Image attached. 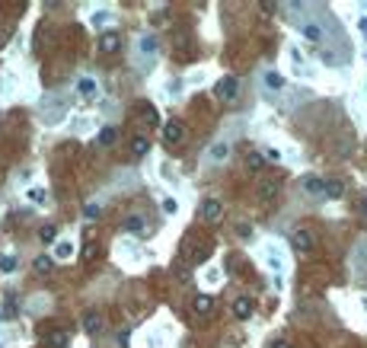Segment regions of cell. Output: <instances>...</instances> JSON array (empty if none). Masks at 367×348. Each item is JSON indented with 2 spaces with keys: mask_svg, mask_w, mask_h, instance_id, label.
Here are the masks:
<instances>
[{
  "mask_svg": "<svg viewBox=\"0 0 367 348\" xmlns=\"http://www.w3.org/2000/svg\"><path fill=\"white\" fill-rule=\"evenodd\" d=\"M300 36H303V39H310V42H319V39H322V29H319V23H313V20H303V23H300Z\"/></svg>",
  "mask_w": 367,
  "mask_h": 348,
  "instance_id": "8fae6325",
  "label": "cell"
},
{
  "mask_svg": "<svg viewBox=\"0 0 367 348\" xmlns=\"http://www.w3.org/2000/svg\"><path fill=\"white\" fill-rule=\"evenodd\" d=\"M291 243H294V249H297V252H310V249H313V237H310V230H294V233H291Z\"/></svg>",
  "mask_w": 367,
  "mask_h": 348,
  "instance_id": "ba28073f",
  "label": "cell"
},
{
  "mask_svg": "<svg viewBox=\"0 0 367 348\" xmlns=\"http://www.w3.org/2000/svg\"><path fill=\"white\" fill-rule=\"evenodd\" d=\"M272 348H291V345H287L284 338H278V342H272Z\"/></svg>",
  "mask_w": 367,
  "mask_h": 348,
  "instance_id": "1f68e13d",
  "label": "cell"
},
{
  "mask_svg": "<svg viewBox=\"0 0 367 348\" xmlns=\"http://www.w3.org/2000/svg\"><path fill=\"white\" fill-rule=\"evenodd\" d=\"M39 240L42 243H55L58 240V227H55V224H45V227L39 230Z\"/></svg>",
  "mask_w": 367,
  "mask_h": 348,
  "instance_id": "603a6c76",
  "label": "cell"
},
{
  "mask_svg": "<svg viewBox=\"0 0 367 348\" xmlns=\"http://www.w3.org/2000/svg\"><path fill=\"white\" fill-rule=\"evenodd\" d=\"M0 272H16V256H0Z\"/></svg>",
  "mask_w": 367,
  "mask_h": 348,
  "instance_id": "4316f807",
  "label": "cell"
},
{
  "mask_svg": "<svg viewBox=\"0 0 367 348\" xmlns=\"http://www.w3.org/2000/svg\"><path fill=\"white\" fill-rule=\"evenodd\" d=\"M182 137H186V125H182V121L172 118V121H166V125H163V141L166 144H179Z\"/></svg>",
  "mask_w": 367,
  "mask_h": 348,
  "instance_id": "7a4b0ae2",
  "label": "cell"
},
{
  "mask_svg": "<svg viewBox=\"0 0 367 348\" xmlns=\"http://www.w3.org/2000/svg\"><path fill=\"white\" fill-rule=\"evenodd\" d=\"M74 252H77V246L71 240H61L55 246V262H67V259H74Z\"/></svg>",
  "mask_w": 367,
  "mask_h": 348,
  "instance_id": "30bf717a",
  "label": "cell"
},
{
  "mask_svg": "<svg viewBox=\"0 0 367 348\" xmlns=\"http://www.w3.org/2000/svg\"><path fill=\"white\" fill-rule=\"evenodd\" d=\"M32 268H36L39 275H48L51 268H55V256H39L36 262H32Z\"/></svg>",
  "mask_w": 367,
  "mask_h": 348,
  "instance_id": "ac0fdd59",
  "label": "cell"
},
{
  "mask_svg": "<svg viewBox=\"0 0 367 348\" xmlns=\"http://www.w3.org/2000/svg\"><path fill=\"white\" fill-rule=\"evenodd\" d=\"M115 137H118V128L106 125V128L99 131V147H112V144H115Z\"/></svg>",
  "mask_w": 367,
  "mask_h": 348,
  "instance_id": "d6986e66",
  "label": "cell"
},
{
  "mask_svg": "<svg viewBox=\"0 0 367 348\" xmlns=\"http://www.w3.org/2000/svg\"><path fill=\"white\" fill-rule=\"evenodd\" d=\"M118 48H121V32L109 29V32H102V36H99V51H102V55H112V51H118Z\"/></svg>",
  "mask_w": 367,
  "mask_h": 348,
  "instance_id": "3957f363",
  "label": "cell"
},
{
  "mask_svg": "<svg viewBox=\"0 0 367 348\" xmlns=\"http://www.w3.org/2000/svg\"><path fill=\"white\" fill-rule=\"evenodd\" d=\"M163 211L166 214H176L179 211V202H176V198H163Z\"/></svg>",
  "mask_w": 367,
  "mask_h": 348,
  "instance_id": "f546056e",
  "label": "cell"
},
{
  "mask_svg": "<svg viewBox=\"0 0 367 348\" xmlns=\"http://www.w3.org/2000/svg\"><path fill=\"white\" fill-rule=\"evenodd\" d=\"M361 214L367 217V198H364V202H361Z\"/></svg>",
  "mask_w": 367,
  "mask_h": 348,
  "instance_id": "836d02e7",
  "label": "cell"
},
{
  "mask_svg": "<svg viewBox=\"0 0 367 348\" xmlns=\"http://www.w3.org/2000/svg\"><path fill=\"white\" fill-rule=\"evenodd\" d=\"M221 214H224V205L217 202V198H205L202 202V217L205 221H217Z\"/></svg>",
  "mask_w": 367,
  "mask_h": 348,
  "instance_id": "52a82bcc",
  "label": "cell"
},
{
  "mask_svg": "<svg viewBox=\"0 0 367 348\" xmlns=\"http://www.w3.org/2000/svg\"><path fill=\"white\" fill-rule=\"evenodd\" d=\"M192 307H195V313H198V316H211V307H214V300L208 297V294H198Z\"/></svg>",
  "mask_w": 367,
  "mask_h": 348,
  "instance_id": "5bb4252c",
  "label": "cell"
},
{
  "mask_svg": "<svg viewBox=\"0 0 367 348\" xmlns=\"http://www.w3.org/2000/svg\"><path fill=\"white\" fill-rule=\"evenodd\" d=\"M227 153H230V144H227V141H217V144H211V150H208L211 160H224Z\"/></svg>",
  "mask_w": 367,
  "mask_h": 348,
  "instance_id": "ffe728a7",
  "label": "cell"
},
{
  "mask_svg": "<svg viewBox=\"0 0 367 348\" xmlns=\"http://www.w3.org/2000/svg\"><path fill=\"white\" fill-rule=\"evenodd\" d=\"M265 160H272V163H278V160H281V153H278V150H275V147H272V150H265Z\"/></svg>",
  "mask_w": 367,
  "mask_h": 348,
  "instance_id": "4dcf8cb0",
  "label": "cell"
},
{
  "mask_svg": "<svg viewBox=\"0 0 367 348\" xmlns=\"http://www.w3.org/2000/svg\"><path fill=\"white\" fill-rule=\"evenodd\" d=\"M131 153H134V156H147V153H150V141H147L144 134L134 137V141H131Z\"/></svg>",
  "mask_w": 367,
  "mask_h": 348,
  "instance_id": "e0dca14e",
  "label": "cell"
},
{
  "mask_svg": "<svg viewBox=\"0 0 367 348\" xmlns=\"http://www.w3.org/2000/svg\"><path fill=\"white\" fill-rule=\"evenodd\" d=\"M102 214V208L99 205H96V202H90V205H83V217H86V221H93V217H99Z\"/></svg>",
  "mask_w": 367,
  "mask_h": 348,
  "instance_id": "83f0119b",
  "label": "cell"
},
{
  "mask_svg": "<svg viewBox=\"0 0 367 348\" xmlns=\"http://www.w3.org/2000/svg\"><path fill=\"white\" fill-rule=\"evenodd\" d=\"M233 316H237V319H249L252 316V300L249 297H237V300H233Z\"/></svg>",
  "mask_w": 367,
  "mask_h": 348,
  "instance_id": "7c38bea8",
  "label": "cell"
},
{
  "mask_svg": "<svg viewBox=\"0 0 367 348\" xmlns=\"http://www.w3.org/2000/svg\"><path fill=\"white\" fill-rule=\"evenodd\" d=\"M121 230L131 233V237H147V221H144V217H137V214H131V217H125Z\"/></svg>",
  "mask_w": 367,
  "mask_h": 348,
  "instance_id": "277c9868",
  "label": "cell"
},
{
  "mask_svg": "<svg viewBox=\"0 0 367 348\" xmlns=\"http://www.w3.org/2000/svg\"><path fill=\"white\" fill-rule=\"evenodd\" d=\"M265 86H268V90H284V77L278 71H268L265 74Z\"/></svg>",
  "mask_w": 367,
  "mask_h": 348,
  "instance_id": "7402d4cb",
  "label": "cell"
},
{
  "mask_svg": "<svg viewBox=\"0 0 367 348\" xmlns=\"http://www.w3.org/2000/svg\"><path fill=\"white\" fill-rule=\"evenodd\" d=\"M322 186H326L322 179H316V176H303V192H310V195H322Z\"/></svg>",
  "mask_w": 367,
  "mask_h": 348,
  "instance_id": "2e32d148",
  "label": "cell"
},
{
  "mask_svg": "<svg viewBox=\"0 0 367 348\" xmlns=\"http://www.w3.org/2000/svg\"><path fill=\"white\" fill-rule=\"evenodd\" d=\"M262 163H265V153H249V156H246L249 172H259V169H262Z\"/></svg>",
  "mask_w": 367,
  "mask_h": 348,
  "instance_id": "d4e9b609",
  "label": "cell"
},
{
  "mask_svg": "<svg viewBox=\"0 0 367 348\" xmlns=\"http://www.w3.org/2000/svg\"><path fill=\"white\" fill-rule=\"evenodd\" d=\"M102 326H106V319H102V313H83V329H86V335H99L102 332Z\"/></svg>",
  "mask_w": 367,
  "mask_h": 348,
  "instance_id": "5b68a950",
  "label": "cell"
},
{
  "mask_svg": "<svg viewBox=\"0 0 367 348\" xmlns=\"http://www.w3.org/2000/svg\"><path fill=\"white\" fill-rule=\"evenodd\" d=\"M275 195H278V182H275V179H265V182H259V202H262V205L275 202Z\"/></svg>",
  "mask_w": 367,
  "mask_h": 348,
  "instance_id": "9c48e42d",
  "label": "cell"
},
{
  "mask_svg": "<svg viewBox=\"0 0 367 348\" xmlns=\"http://www.w3.org/2000/svg\"><path fill=\"white\" fill-rule=\"evenodd\" d=\"M214 96L217 99H224V102H233L240 96V80L233 74H227V77H221V80L214 83Z\"/></svg>",
  "mask_w": 367,
  "mask_h": 348,
  "instance_id": "6da1fadb",
  "label": "cell"
},
{
  "mask_svg": "<svg viewBox=\"0 0 367 348\" xmlns=\"http://www.w3.org/2000/svg\"><path fill=\"white\" fill-rule=\"evenodd\" d=\"M265 262H268V268L281 272V256H278V249H272V246H268V252H265Z\"/></svg>",
  "mask_w": 367,
  "mask_h": 348,
  "instance_id": "484cf974",
  "label": "cell"
},
{
  "mask_svg": "<svg viewBox=\"0 0 367 348\" xmlns=\"http://www.w3.org/2000/svg\"><path fill=\"white\" fill-rule=\"evenodd\" d=\"M354 265L357 268H367V240H361L354 246Z\"/></svg>",
  "mask_w": 367,
  "mask_h": 348,
  "instance_id": "44dd1931",
  "label": "cell"
},
{
  "mask_svg": "<svg viewBox=\"0 0 367 348\" xmlns=\"http://www.w3.org/2000/svg\"><path fill=\"white\" fill-rule=\"evenodd\" d=\"M361 32H364V39H367V20H361Z\"/></svg>",
  "mask_w": 367,
  "mask_h": 348,
  "instance_id": "d6a6232c",
  "label": "cell"
},
{
  "mask_svg": "<svg viewBox=\"0 0 367 348\" xmlns=\"http://www.w3.org/2000/svg\"><path fill=\"white\" fill-rule=\"evenodd\" d=\"M77 93H80L83 99H96L99 96V83H96L93 77H80V80H77Z\"/></svg>",
  "mask_w": 367,
  "mask_h": 348,
  "instance_id": "8992f818",
  "label": "cell"
},
{
  "mask_svg": "<svg viewBox=\"0 0 367 348\" xmlns=\"http://www.w3.org/2000/svg\"><path fill=\"white\" fill-rule=\"evenodd\" d=\"M90 23H93V26H109V23H112V13H106V10H102V13H93Z\"/></svg>",
  "mask_w": 367,
  "mask_h": 348,
  "instance_id": "f1b7e54d",
  "label": "cell"
},
{
  "mask_svg": "<svg viewBox=\"0 0 367 348\" xmlns=\"http://www.w3.org/2000/svg\"><path fill=\"white\" fill-rule=\"evenodd\" d=\"M48 345L51 348H64L67 345V332H64V329H55V332L48 335Z\"/></svg>",
  "mask_w": 367,
  "mask_h": 348,
  "instance_id": "cb8c5ba5",
  "label": "cell"
},
{
  "mask_svg": "<svg viewBox=\"0 0 367 348\" xmlns=\"http://www.w3.org/2000/svg\"><path fill=\"white\" fill-rule=\"evenodd\" d=\"M137 48H141V55H156V51H160V39L156 36H141L137 39Z\"/></svg>",
  "mask_w": 367,
  "mask_h": 348,
  "instance_id": "4fadbf2b",
  "label": "cell"
},
{
  "mask_svg": "<svg viewBox=\"0 0 367 348\" xmlns=\"http://www.w3.org/2000/svg\"><path fill=\"white\" fill-rule=\"evenodd\" d=\"M342 192H345V186L338 179H326V186H322V195L326 198H342Z\"/></svg>",
  "mask_w": 367,
  "mask_h": 348,
  "instance_id": "9a60e30c",
  "label": "cell"
}]
</instances>
